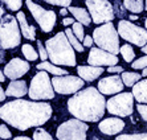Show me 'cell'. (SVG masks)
I'll use <instances>...</instances> for the list:
<instances>
[{
	"label": "cell",
	"mask_w": 147,
	"mask_h": 140,
	"mask_svg": "<svg viewBox=\"0 0 147 140\" xmlns=\"http://www.w3.org/2000/svg\"><path fill=\"white\" fill-rule=\"evenodd\" d=\"M52 106L45 102L17 99L0 107V118L20 131L42 126L51 119Z\"/></svg>",
	"instance_id": "6da1fadb"
},
{
	"label": "cell",
	"mask_w": 147,
	"mask_h": 140,
	"mask_svg": "<svg viewBox=\"0 0 147 140\" xmlns=\"http://www.w3.org/2000/svg\"><path fill=\"white\" fill-rule=\"evenodd\" d=\"M105 96L96 87H86L68 100L69 113L82 122H98L105 114Z\"/></svg>",
	"instance_id": "7a4b0ae2"
},
{
	"label": "cell",
	"mask_w": 147,
	"mask_h": 140,
	"mask_svg": "<svg viewBox=\"0 0 147 140\" xmlns=\"http://www.w3.org/2000/svg\"><path fill=\"white\" fill-rule=\"evenodd\" d=\"M45 49L48 52V58L53 65L76 66L77 64L74 49L69 42L65 32H60L55 37L47 40Z\"/></svg>",
	"instance_id": "3957f363"
},
{
	"label": "cell",
	"mask_w": 147,
	"mask_h": 140,
	"mask_svg": "<svg viewBox=\"0 0 147 140\" xmlns=\"http://www.w3.org/2000/svg\"><path fill=\"white\" fill-rule=\"evenodd\" d=\"M93 40L101 49L111 54L117 56V53H119V34L111 23H105L103 25L96 28L93 32Z\"/></svg>",
	"instance_id": "277c9868"
},
{
	"label": "cell",
	"mask_w": 147,
	"mask_h": 140,
	"mask_svg": "<svg viewBox=\"0 0 147 140\" xmlns=\"http://www.w3.org/2000/svg\"><path fill=\"white\" fill-rule=\"evenodd\" d=\"M20 27L12 15H4L0 20V44L4 49H13L20 45Z\"/></svg>",
	"instance_id": "5b68a950"
},
{
	"label": "cell",
	"mask_w": 147,
	"mask_h": 140,
	"mask_svg": "<svg viewBox=\"0 0 147 140\" xmlns=\"http://www.w3.org/2000/svg\"><path fill=\"white\" fill-rule=\"evenodd\" d=\"M28 95L33 100L55 98V89H53V85H52L48 73L41 70L32 78L31 86L28 89Z\"/></svg>",
	"instance_id": "8992f818"
},
{
	"label": "cell",
	"mask_w": 147,
	"mask_h": 140,
	"mask_svg": "<svg viewBox=\"0 0 147 140\" xmlns=\"http://www.w3.org/2000/svg\"><path fill=\"white\" fill-rule=\"evenodd\" d=\"M89 126L78 119H69L57 128L56 136L58 140H86Z\"/></svg>",
	"instance_id": "52a82bcc"
},
{
	"label": "cell",
	"mask_w": 147,
	"mask_h": 140,
	"mask_svg": "<svg viewBox=\"0 0 147 140\" xmlns=\"http://www.w3.org/2000/svg\"><path fill=\"white\" fill-rule=\"evenodd\" d=\"M85 3L94 24L110 23L114 19V8L109 0H86Z\"/></svg>",
	"instance_id": "ba28073f"
},
{
	"label": "cell",
	"mask_w": 147,
	"mask_h": 140,
	"mask_svg": "<svg viewBox=\"0 0 147 140\" xmlns=\"http://www.w3.org/2000/svg\"><path fill=\"white\" fill-rule=\"evenodd\" d=\"M106 109L110 114L118 116H130L134 111V95L133 92H121L110 98L106 102Z\"/></svg>",
	"instance_id": "9c48e42d"
},
{
	"label": "cell",
	"mask_w": 147,
	"mask_h": 140,
	"mask_svg": "<svg viewBox=\"0 0 147 140\" xmlns=\"http://www.w3.org/2000/svg\"><path fill=\"white\" fill-rule=\"evenodd\" d=\"M118 34L123 40H126L131 44H135L140 48H143L147 44V31L133 24L131 21L121 20L118 23Z\"/></svg>",
	"instance_id": "30bf717a"
},
{
	"label": "cell",
	"mask_w": 147,
	"mask_h": 140,
	"mask_svg": "<svg viewBox=\"0 0 147 140\" xmlns=\"http://www.w3.org/2000/svg\"><path fill=\"white\" fill-rule=\"evenodd\" d=\"M25 4H27L28 9L31 11L33 19L37 21V24L40 25L41 31H44L45 33H48V32H51L52 29L55 28L57 17H56V13L53 11L45 9V8H42L41 5L33 3L32 0H27Z\"/></svg>",
	"instance_id": "8fae6325"
},
{
	"label": "cell",
	"mask_w": 147,
	"mask_h": 140,
	"mask_svg": "<svg viewBox=\"0 0 147 140\" xmlns=\"http://www.w3.org/2000/svg\"><path fill=\"white\" fill-rule=\"evenodd\" d=\"M52 85L56 92L68 95L78 92L84 87V79L74 75H56L52 78Z\"/></svg>",
	"instance_id": "7c38bea8"
},
{
	"label": "cell",
	"mask_w": 147,
	"mask_h": 140,
	"mask_svg": "<svg viewBox=\"0 0 147 140\" xmlns=\"http://www.w3.org/2000/svg\"><path fill=\"white\" fill-rule=\"evenodd\" d=\"M88 62L90 64V66H99V68L107 66L109 68V66H114L118 64V57L101 48H93L89 53Z\"/></svg>",
	"instance_id": "4fadbf2b"
},
{
	"label": "cell",
	"mask_w": 147,
	"mask_h": 140,
	"mask_svg": "<svg viewBox=\"0 0 147 140\" xmlns=\"http://www.w3.org/2000/svg\"><path fill=\"white\" fill-rule=\"evenodd\" d=\"M29 70V64L21 58H12L4 68V75L9 79H17L25 75Z\"/></svg>",
	"instance_id": "5bb4252c"
},
{
	"label": "cell",
	"mask_w": 147,
	"mask_h": 140,
	"mask_svg": "<svg viewBox=\"0 0 147 140\" xmlns=\"http://www.w3.org/2000/svg\"><path fill=\"white\" fill-rule=\"evenodd\" d=\"M123 81L118 75H110L106 78H102L98 82V91L105 95H111L117 94L123 90Z\"/></svg>",
	"instance_id": "9a60e30c"
},
{
	"label": "cell",
	"mask_w": 147,
	"mask_h": 140,
	"mask_svg": "<svg viewBox=\"0 0 147 140\" xmlns=\"http://www.w3.org/2000/svg\"><path fill=\"white\" fill-rule=\"evenodd\" d=\"M98 128L105 135H117L125 128V122L119 118H106L99 122Z\"/></svg>",
	"instance_id": "2e32d148"
},
{
	"label": "cell",
	"mask_w": 147,
	"mask_h": 140,
	"mask_svg": "<svg viewBox=\"0 0 147 140\" xmlns=\"http://www.w3.org/2000/svg\"><path fill=\"white\" fill-rule=\"evenodd\" d=\"M16 19H17V23H19V25H20V32L21 34L24 36L27 40H31V41H33V40H36V28L33 27V25H29L27 21V17H25L24 12H21V11H19L16 15Z\"/></svg>",
	"instance_id": "e0dca14e"
},
{
	"label": "cell",
	"mask_w": 147,
	"mask_h": 140,
	"mask_svg": "<svg viewBox=\"0 0 147 140\" xmlns=\"http://www.w3.org/2000/svg\"><path fill=\"white\" fill-rule=\"evenodd\" d=\"M77 73H78L80 78H82L84 81H88V82H92L102 74L103 68H99V66H78Z\"/></svg>",
	"instance_id": "ac0fdd59"
},
{
	"label": "cell",
	"mask_w": 147,
	"mask_h": 140,
	"mask_svg": "<svg viewBox=\"0 0 147 140\" xmlns=\"http://www.w3.org/2000/svg\"><path fill=\"white\" fill-rule=\"evenodd\" d=\"M28 94V87L25 81H12L8 85L7 90H5V95L8 96H15V98H21Z\"/></svg>",
	"instance_id": "d6986e66"
},
{
	"label": "cell",
	"mask_w": 147,
	"mask_h": 140,
	"mask_svg": "<svg viewBox=\"0 0 147 140\" xmlns=\"http://www.w3.org/2000/svg\"><path fill=\"white\" fill-rule=\"evenodd\" d=\"M133 95L139 103H147V79H142L133 86Z\"/></svg>",
	"instance_id": "ffe728a7"
},
{
	"label": "cell",
	"mask_w": 147,
	"mask_h": 140,
	"mask_svg": "<svg viewBox=\"0 0 147 140\" xmlns=\"http://www.w3.org/2000/svg\"><path fill=\"white\" fill-rule=\"evenodd\" d=\"M68 11L70 12V13L74 16V19L78 23H81L82 25H85V27H88V25H90V23H92V17H90V15L86 12L84 8H80V7H68Z\"/></svg>",
	"instance_id": "44dd1931"
},
{
	"label": "cell",
	"mask_w": 147,
	"mask_h": 140,
	"mask_svg": "<svg viewBox=\"0 0 147 140\" xmlns=\"http://www.w3.org/2000/svg\"><path fill=\"white\" fill-rule=\"evenodd\" d=\"M37 69L38 70H45L47 73H52V74H55V75H68L66 70L53 65L52 62H41V64L37 65Z\"/></svg>",
	"instance_id": "7402d4cb"
},
{
	"label": "cell",
	"mask_w": 147,
	"mask_h": 140,
	"mask_svg": "<svg viewBox=\"0 0 147 140\" xmlns=\"http://www.w3.org/2000/svg\"><path fill=\"white\" fill-rule=\"evenodd\" d=\"M123 5L133 13H140L144 9L143 0H123Z\"/></svg>",
	"instance_id": "603a6c76"
},
{
	"label": "cell",
	"mask_w": 147,
	"mask_h": 140,
	"mask_svg": "<svg viewBox=\"0 0 147 140\" xmlns=\"http://www.w3.org/2000/svg\"><path fill=\"white\" fill-rule=\"evenodd\" d=\"M140 77L142 75L138 74V73H131V72H123L122 73V81H123V85L129 86V87H133L134 85L137 82L140 81Z\"/></svg>",
	"instance_id": "cb8c5ba5"
},
{
	"label": "cell",
	"mask_w": 147,
	"mask_h": 140,
	"mask_svg": "<svg viewBox=\"0 0 147 140\" xmlns=\"http://www.w3.org/2000/svg\"><path fill=\"white\" fill-rule=\"evenodd\" d=\"M65 34H66V37H68L69 42H70V45L73 46V49H74L76 52H84V45H82V42L74 36V33H73L72 29H69L68 28V29L65 31Z\"/></svg>",
	"instance_id": "d4e9b609"
},
{
	"label": "cell",
	"mask_w": 147,
	"mask_h": 140,
	"mask_svg": "<svg viewBox=\"0 0 147 140\" xmlns=\"http://www.w3.org/2000/svg\"><path fill=\"white\" fill-rule=\"evenodd\" d=\"M21 50H23V54L25 56L28 61H36L38 58V53L34 50V48L29 44H24L21 46Z\"/></svg>",
	"instance_id": "484cf974"
},
{
	"label": "cell",
	"mask_w": 147,
	"mask_h": 140,
	"mask_svg": "<svg viewBox=\"0 0 147 140\" xmlns=\"http://www.w3.org/2000/svg\"><path fill=\"white\" fill-rule=\"evenodd\" d=\"M119 53L122 54L123 60H125L126 62H131V61L134 60V57H135L134 49L131 48V45H129V44H126V45H123V46H121Z\"/></svg>",
	"instance_id": "4316f807"
},
{
	"label": "cell",
	"mask_w": 147,
	"mask_h": 140,
	"mask_svg": "<svg viewBox=\"0 0 147 140\" xmlns=\"http://www.w3.org/2000/svg\"><path fill=\"white\" fill-rule=\"evenodd\" d=\"M117 140H147V132L144 133H129V135H119Z\"/></svg>",
	"instance_id": "83f0119b"
},
{
	"label": "cell",
	"mask_w": 147,
	"mask_h": 140,
	"mask_svg": "<svg viewBox=\"0 0 147 140\" xmlns=\"http://www.w3.org/2000/svg\"><path fill=\"white\" fill-rule=\"evenodd\" d=\"M33 140H55L44 128H37L33 132Z\"/></svg>",
	"instance_id": "f1b7e54d"
},
{
	"label": "cell",
	"mask_w": 147,
	"mask_h": 140,
	"mask_svg": "<svg viewBox=\"0 0 147 140\" xmlns=\"http://www.w3.org/2000/svg\"><path fill=\"white\" fill-rule=\"evenodd\" d=\"M73 28H72V31H73V33H74V36L77 38H78L80 41H84V38H85V36H84V25L81 24V23H73Z\"/></svg>",
	"instance_id": "f546056e"
},
{
	"label": "cell",
	"mask_w": 147,
	"mask_h": 140,
	"mask_svg": "<svg viewBox=\"0 0 147 140\" xmlns=\"http://www.w3.org/2000/svg\"><path fill=\"white\" fill-rule=\"evenodd\" d=\"M0 1L5 4L7 8L11 11H19L21 8V5H23L21 0H0Z\"/></svg>",
	"instance_id": "4dcf8cb0"
},
{
	"label": "cell",
	"mask_w": 147,
	"mask_h": 140,
	"mask_svg": "<svg viewBox=\"0 0 147 140\" xmlns=\"http://www.w3.org/2000/svg\"><path fill=\"white\" fill-rule=\"evenodd\" d=\"M113 8H114V15H115V16L121 17V19H123V17L126 16V8H125L123 3L115 0V5H114Z\"/></svg>",
	"instance_id": "1f68e13d"
},
{
	"label": "cell",
	"mask_w": 147,
	"mask_h": 140,
	"mask_svg": "<svg viewBox=\"0 0 147 140\" xmlns=\"http://www.w3.org/2000/svg\"><path fill=\"white\" fill-rule=\"evenodd\" d=\"M133 69H146L147 68V54L142 58H138L135 62L131 64Z\"/></svg>",
	"instance_id": "d6a6232c"
},
{
	"label": "cell",
	"mask_w": 147,
	"mask_h": 140,
	"mask_svg": "<svg viewBox=\"0 0 147 140\" xmlns=\"http://www.w3.org/2000/svg\"><path fill=\"white\" fill-rule=\"evenodd\" d=\"M48 4H52V5H60V7L65 8V7H70V3L72 0H44Z\"/></svg>",
	"instance_id": "836d02e7"
},
{
	"label": "cell",
	"mask_w": 147,
	"mask_h": 140,
	"mask_svg": "<svg viewBox=\"0 0 147 140\" xmlns=\"http://www.w3.org/2000/svg\"><path fill=\"white\" fill-rule=\"evenodd\" d=\"M37 48H38V57H40L42 61H45V60L48 58V52H47L44 45L41 44V41H37Z\"/></svg>",
	"instance_id": "e575fe53"
},
{
	"label": "cell",
	"mask_w": 147,
	"mask_h": 140,
	"mask_svg": "<svg viewBox=\"0 0 147 140\" xmlns=\"http://www.w3.org/2000/svg\"><path fill=\"white\" fill-rule=\"evenodd\" d=\"M11 136H12V133L8 130V127L5 126V124H1V126H0V137H1V139H9Z\"/></svg>",
	"instance_id": "d590c367"
},
{
	"label": "cell",
	"mask_w": 147,
	"mask_h": 140,
	"mask_svg": "<svg viewBox=\"0 0 147 140\" xmlns=\"http://www.w3.org/2000/svg\"><path fill=\"white\" fill-rule=\"evenodd\" d=\"M137 110L139 113V115L142 116V119L147 122V104H138Z\"/></svg>",
	"instance_id": "8d00e7d4"
},
{
	"label": "cell",
	"mask_w": 147,
	"mask_h": 140,
	"mask_svg": "<svg viewBox=\"0 0 147 140\" xmlns=\"http://www.w3.org/2000/svg\"><path fill=\"white\" fill-rule=\"evenodd\" d=\"M107 72L109 73H123V68L122 66H118V65L109 66V68H107Z\"/></svg>",
	"instance_id": "74e56055"
},
{
	"label": "cell",
	"mask_w": 147,
	"mask_h": 140,
	"mask_svg": "<svg viewBox=\"0 0 147 140\" xmlns=\"http://www.w3.org/2000/svg\"><path fill=\"white\" fill-rule=\"evenodd\" d=\"M93 42H94V41H93V37H92V36H85L84 41H82V45L89 48V46H92V45H93Z\"/></svg>",
	"instance_id": "f35d334b"
},
{
	"label": "cell",
	"mask_w": 147,
	"mask_h": 140,
	"mask_svg": "<svg viewBox=\"0 0 147 140\" xmlns=\"http://www.w3.org/2000/svg\"><path fill=\"white\" fill-rule=\"evenodd\" d=\"M4 50H5V49L1 46V44H0V64L4 62V60H5V52Z\"/></svg>",
	"instance_id": "ab89813d"
},
{
	"label": "cell",
	"mask_w": 147,
	"mask_h": 140,
	"mask_svg": "<svg viewBox=\"0 0 147 140\" xmlns=\"http://www.w3.org/2000/svg\"><path fill=\"white\" fill-rule=\"evenodd\" d=\"M74 21H73V19H70V17H65L64 20H62V24L65 25V27H68V25H70V24H73Z\"/></svg>",
	"instance_id": "60d3db41"
},
{
	"label": "cell",
	"mask_w": 147,
	"mask_h": 140,
	"mask_svg": "<svg viewBox=\"0 0 147 140\" xmlns=\"http://www.w3.org/2000/svg\"><path fill=\"white\" fill-rule=\"evenodd\" d=\"M5 92H4V90H3V87H1V86H0V102H3L4 99H5Z\"/></svg>",
	"instance_id": "b9f144b4"
},
{
	"label": "cell",
	"mask_w": 147,
	"mask_h": 140,
	"mask_svg": "<svg viewBox=\"0 0 147 140\" xmlns=\"http://www.w3.org/2000/svg\"><path fill=\"white\" fill-rule=\"evenodd\" d=\"M60 15H61V16H66V15H68V9H66V8H61V9H60Z\"/></svg>",
	"instance_id": "7bdbcfd3"
},
{
	"label": "cell",
	"mask_w": 147,
	"mask_h": 140,
	"mask_svg": "<svg viewBox=\"0 0 147 140\" xmlns=\"http://www.w3.org/2000/svg\"><path fill=\"white\" fill-rule=\"evenodd\" d=\"M13 140H31V139L27 136H17V137H15Z\"/></svg>",
	"instance_id": "ee69618b"
},
{
	"label": "cell",
	"mask_w": 147,
	"mask_h": 140,
	"mask_svg": "<svg viewBox=\"0 0 147 140\" xmlns=\"http://www.w3.org/2000/svg\"><path fill=\"white\" fill-rule=\"evenodd\" d=\"M5 81V75H4V73L0 70V82H4Z\"/></svg>",
	"instance_id": "f6af8a7d"
},
{
	"label": "cell",
	"mask_w": 147,
	"mask_h": 140,
	"mask_svg": "<svg viewBox=\"0 0 147 140\" xmlns=\"http://www.w3.org/2000/svg\"><path fill=\"white\" fill-rule=\"evenodd\" d=\"M3 17H4V8L0 5V20H1Z\"/></svg>",
	"instance_id": "bcb514c9"
},
{
	"label": "cell",
	"mask_w": 147,
	"mask_h": 140,
	"mask_svg": "<svg viewBox=\"0 0 147 140\" xmlns=\"http://www.w3.org/2000/svg\"><path fill=\"white\" fill-rule=\"evenodd\" d=\"M129 19H130V20H138V16H135V15H130Z\"/></svg>",
	"instance_id": "7dc6e473"
},
{
	"label": "cell",
	"mask_w": 147,
	"mask_h": 140,
	"mask_svg": "<svg viewBox=\"0 0 147 140\" xmlns=\"http://www.w3.org/2000/svg\"><path fill=\"white\" fill-rule=\"evenodd\" d=\"M142 52H143V53H146V54H147V44L144 45L143 48H142Z\"/></svg>",
	"instance_id": "c3c4849f"
},
{
	"label": "cell",
	"mask_w": 147,
	"mask_h": 140,
	"mask_svg": "<svg viewBox=\"0 0 147 140\" xmlns=\"http://www.w3.org/2000/svg\"><path fill=\"white\" fill-rule=\"evenodd\" d=\"M142 75H144V77H147V68L143 69V73H142Z\"/></svg>",
	"instance_id": "681fc988"
},
{
	"label": "cell",
	"mask_w": 147,
	"mask_h": 140,
	"mask_svg": "<svg viewBox=\"0 0 147 140\" xmlns=\"http://www.w3.org/2000/svg\"><path fill=\"white\" fill-rule=\"evenodd\" d=\"M144 25H146V29H147V19L144 20Z\"/></svg>",
	"instance_id": "f907efd6"
},
{
	"label": "cell",
	"mask_w": 147,
	"mask_h": 140,
	"mask_svg": "<svg viewBox=\"0 0 147 140\" xmlns=\"http://www.w3.org/2000/svg\"><path fill=\"white\" fill-rule=\"evenodd\" d=\"M144 8H146V9H147V0H146V4H144Z\"/></svg>",
	"instance_id": "816d5d0a"
}]
</instances>
